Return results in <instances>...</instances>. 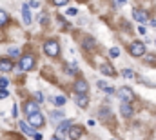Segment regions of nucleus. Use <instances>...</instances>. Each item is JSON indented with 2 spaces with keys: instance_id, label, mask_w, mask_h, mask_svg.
<instances>
[{
  "instance_id": "obj_32",
  "label": "nucleus",
  "mask_w": 156,
  "mask_h": 140,
  "mask_svg": "<svg viewBox=\"0 0 156 140\" xmlns=\"http://www.w3.org/2000/svg\"><path fill=\"white\" fill-rule=\"evenodd\" d=\"M145 33H147V31H145V28H144V26H140V28H138V35H145Z\"/></svg>"
},
{
  "instance_id": "obj_27",
  "label": "nucleus",
  "mask_w": 156,
  "mask_h": 140,
  "mask_svg": "<svg viewBox=\"0 0 156 140\" xmlns=\"http://www.w3.org/2000/svg\"><path fill=\"white\" fill-rule=\"evenodd\" d=\"M40 24H45V22H47V15H45V13H40Z\"/></svg>"
},
{
  "instance_id": "obj_29",
  "label": "nucleus",
  "mask_w": 156,
  "mask_h": 140,
  "mask_svg": "<svg viewBox=\"0 0 156 140\" xmlns=\"http://www.w3.org/2000/svg\"><path fill=\"white\" fill-rule=\"evenodd\" d=\"M7 84H9L7 78H0V87H7Z\"/></svg>"
},
{
  "instance_id": "obj_35",
  "label": "nucleus",
  "mask_w": 156,
  "mask_h": 140,
  "mask_svg": "<svg viewBox=\"0 0 156 140\" xmlns=\"http://www.w3.org/2000/svg\"><path fill=\"white\" fill-rule=\"evenodd\" d=\"M18 115V109H16V105H13V116H16Z\"/></svg>"
},
{
  "instance_id": "obj_30",
  "label": "nucleus",
  "mask_w": 156,
  "mask_h": 140,
  "mask_svg": "<svg viewBox=\"0 0 156 140\" xmlns=\"http://www.w3.org/2000/svg\"><path fill=\"white\" fill-rule=\"evenodd\" d=\"M27 6H29V7H33V9H37V7H38L40 4H38V2H37V0H31V2L27 4Z\"/></svg>"
},
{
  "instance_id": "obj_37",
  "label": "nucleus",
  "mask_w": 156,
  "mask_h": 140,
  "mask_svg": "<svg viewBox=\"0 0 156 140\" xmlns=\"http://www.w3.org/2000/svg\"><path fill=\"white\" fill-rule=\"evenodd\" d=\"M51 140H60V138H58V137H53V138H51Z\"/></svg>"
},
{
  "instance_id": "obj_10",
  "label": "nucleus",
  "mask_w": 156,
  "mask_h": 140,
  "mask_svg": "<svg viewBox=\"0 0 156 140\" xmlns=\"http://www.w3.org/2000/svg\"><path fill=\"white\" fill-rule=\"evenodd\" d=\"M120 113H122V116H123V118L133 116V107L129 105V102H122V105H120Z\"/></svg>"
},
{
  "instance_id": "obj_20",
  "label": "nucleus",
  "mask_w": 156,
  "mask_h": 140,
  "mask_svg": "<svg viewBox=\"0 0 156 140\" xmlns=\"http://www.w3.org/2000/svg\"><path fill=\"white\" fill-rule=\"evenodd\" d=\"M7 20H9V15H7L5 11H2V9H0V26H4Z\"/></svg>"
},
{
  "instance_id": "obj_31",
  "label": "nucleus",
  "mask_w": 156,
  "mask_h": 140,
  "mask_svg": "<svg viewBox=\"0 0 156 140\" xmlns=\"http://www.w3.org/2000/svg\"><path fill=\"white\" fill-rule=\"evenodd\" d=\"M96 86H98V87H100V89H104V87H105V86H107V84H105V82H104V80H98V82H96Z\"/></svg>"
},
{
  "instance_id": "obj_4",
  "label": "nucleus",
  "mask_w": 156,
  "mask_h": 140,
  "mask_svg": "<svg viewBox=\"0 0 156 140\" xmlns=\"http://www.w3.org/2000/svg\"><path fill=\"white\" fill-rule=\"evenodd\" d=\"M129 53H131L133 57H144V55H145V46H144L142 42H133L131 47H129Z\"/></svg>"
},
{
  "instance_id": "obj_11",
  "label": "nucleus",
  "mask_w": 156,
  "mask_h": 140,
  "mask_svg": "<svg viewBox=\"0 0 156 140\" xmlns=\"http://www.w3.org/2000/svg\"><path fill=\"white\" fill-rule=\"evenodd\" d=\"M22 20H24L26 26L31 24V11H29V6H27V4L22 6Z\"/></svg>"
},
{
  "instance_id": "obj_28",
  "label": "nucleus",
  "mask_w": 156,
  "mask_h": 140,
  "mask_svg": "<svg viewBox=\"0 0 156 140\" xmlns=\"http://www.w3.org/2000/svg\"><path fill=\"white\" fill-rule=\"evenodd\" d=\"M104 91H105L107 95H113V93H115V87H109V86H105V87H104Z\"/></svg>"
},
{
  "instance_id": "obj_17",
  "label": "nucleus",
  "mask_w": 156,
  "mask_h": 140,
  "mask_svg": "<svg viewBox=\"0 0 156 140\" xmlns=\"http://www.w3.org/2000/svg\"><path fill=\"white\" fill-rule=\"evenodd\" d=\"M76 104L78 107H87V104H89L87 95H76Z\"/></svg>"
},
{
  "instance_id": "obj_5",
  "label": "nucleus",
  "mask_w": 156,
  "mask_h": 140,
  "mask_svg": "<svg viewBox=\"0 0 156 140\" xmlns=\"http://www.w3.org/2000/svg\"><path fill=\"white\" fill-rule=\"evenodd\" d=\"M118 97L122 98V102H131L134 95H133V89H131V87H120Z\"/></svg>"
},
{
  "instance_id": "obj_23",
  "label": "nucleus",
  "mask_w": 156,
  "mask_h": 140,
  "mask_svg": "<svg viewBox=\"0 0 156 140\" xmlns=\"http://www.w3.org/2000/svg\"><path fill=\"white\" fill-rule=\"evenodd\" d=\"M109 55H111L113 58H116V57H120V49H118V47H113V49L109 51Z\"/></svg>"
},
{
  "instance_id": "obj_22",
  "label": "nucleus",
  "mask_w": 156,
  "mask_h": 140,
  "mask_svg": "<svg viewBox=\"0 0 156 140\" xmlns=\"http://www.w3.org/2000/svg\"><path fill=\"white\" fill-rule=\"evenodd\" d=\"M53 102H55L56 105H64V104H66V97H55V98H53Z\"/></svg>"
},
{
  "instance_id": "obj_6",
  "label": "nucleus",
  "mask_w": 156,
  "mask_h": 140,
  "mask_svg": "<svg viewBox=\"0 0 156 140\" xmlns=\"http://www.w3.org/2000/svg\"><path fill=\"white\" fill-rule=\"evenodd\" d=\"M87 89H89V84H87L83 78H78L76 82H75V91H76V95H85Z\"/></svg>"
},
{
  "instance_id": "obj_9",
  "label": "nucleus",
  "mask_w": 156,
  "mask_h": 140,
  "mask_svg": "<svg viewBox=\"0 0 156 140\" xmlns=\"http://www.w3.org/2000/svg\"><path fill=\"white\" fill-rule=\"evenodd\" d=\"M37 111H40L38 102H26V105H24V113H26V115H33V113H37Z\"/></svg>"
},
{
  "instance_id": "obj_15",
  "label": "nucleus",
  "mask_w": 156,
  "mask_h": 140,
  "mask_svg": "<svg viewBox=\"0 0 156 140\" xmlns=\"http://www.w3.org/2000/svg\"><path fill=\"white\" fill-rule=\"evenodd\" d=\"M71 126H73V124H71V120H62V122H60V126H58V129H56V131H58V133H60V135H62V133H67V131H69V127H71Z\"/></svg>"
},
{
  "instance_id": "obj_3",
  "label": "nucleus",
  "mask_w": 156,
  "mask_h": 140,
  "mask_svg": "<svg viewBox=\"0 0 156 140\" xmlns=\"http://www.w3.org/2000/svg\"><path fill=\"white\" fill-rule=\"evenodd\" d=\"M27 122L31 127H40V126H44V115L40 111L33 113V115H27Z\"/></svg>"
},
{
  "instance_id": "obj_19",
  "label": "nucleus",
  "mask_w": 156,
  "mask_h": 140,
  "mask_svg": "<svg viewBox=\"0 0 156 140\" xmlns=\"http://www.w3.org/2000/svg\"><path fill=\"white\" fill-rule=\"evenodd\" d=\"M7 55L9 57H20V47H9L7 49Z\"/></svg>"
},
{
  "instance_id": "obj_8",
  "label": "nucleus",
  "mask_w": 156,
  "mask_h": 140,
  "mask_svg": "<svg viewBox=\"0 0 156 140\" xmlns=\"http://www.w3.org/2000/svg\"><path fill=\"white\" fill-rule=\"evenodd\" d=\"M100 71H102L104 75H107V76H116V71H115V68H113L109 62H102V64H100Z\"/></svg>"
},
{
  "instance_id": "obj_13",
  "label": "nucleus",
  "mask_w": 156,
  "mask_h": 140,
  "mask_svg": "<svg viewBox=\"0 0 156 140\" xmlns=\"http://www.w3.org/2000/svg\"><path fill=\"white\" fill-rule=\"evenodd\" d=\"M18 126H20V129H22L26 135H29V137H33V135L37 133V131H35V127H31V126H29V124H26L24 120H20V122H18Z\"/></svg>"
},
{
  "instance_id": "obj_25",
  "label": "nucleus",
  "mask_w": 156,
  "mask_h": 140,
  "mask_svg": "<svg viewBox=\"0 0 156 140\" xmlns=\"http://www.w3.org/2000/svg\"><path fill=\"white\" fill-rule=\"evenodd\" d=\"M53 4H55V6H58V7H62V6L69 4V0H53Z\"/></svg>"
},
{
  "instance_id": "obj_36",
  "label": "nucleus",
  "mask_w": 156,
  "mask_h": 140,
  "mask_svg": "<svg viewBox=\"0 0 156 140\" xmlns=\"http://www.w3.org/2000/svg\"><path fill=\"white\" fill-rule=\"evenodd\" d=\"M118 2H120V4H127V0H118Z\"/></svg>"
},
{
  "instance_id": "obj_2",
  "label": "nucleus",
  "mask_w": 156,
  "mask_h": 140,
  "mask_svg": "<svg viewBox=\"0 0 156 140\" xmlns=\"http://www.w3.org/2000/svg\"><path fill=\"white\" fill-rule=\"evenodd\" d=\"M44 51H45V55H49V57H58L60 46H58L56 40H47V42L44 44Z\"/></svg>"
},
{
  "instance_id": "obj_24",
  "label": "nucleus",
  "mask_w": 156,
  "mask_h": 140,
  "mask_svg": "<svg viewBox=\"0 0 156 140\" xmlns=\"http://www.w3.org/2000/svg\"><path fill=\"white\" fill-rule=\"evenodd\" d=\"M7 97H9V91H7L5 87H2V89H0V100H2V98H7Z\"/></svg>"
},
{
  "instance_id": "obj_16",
  "label": "nucleus",
  "mask_w": 156,
  "mask_h": 140,
  "mask_svg": "<svg viewBox=\"0 0 156 140\" xmlns=\"http://www.w3.org/2000/svg\"><path fill=\"white\" fill-rule=\"evenodd\" d=\"M49 116H51V120H53L55 124H58V122L64 120V113H62V111H51Z\"/></svg>"
},
{
  "instance_id": "obj_14",
  "label": "nucleus",
  "mask_w": 156,
  "mask_h": 140,
  "mask_svg": "<svg viewBox=\"0 0 156 140\" xmlns=\"http://www.w3.org/2000/svg\"><path fill=\"white\" fill-rule=\"evenodd\" d=\"M13 69V62L9 60V58H2L0 60V71H4V73H7V71Z\"/></svg>"
},
{
  "instance_id": "obj_7",
  "label": "nucleus",
  "mask_w": 156,
  "mask_h": 140,
  "mask_svg": "<svg viewBox=\"0 0 156 140\" xmlns=\"http://www.w3.org/2000/svg\"><path fill=\"white\" fill-rule=\"evenodd\" d=\"M67 135H69L71 140H78L82 135H83V127H82V126H71L69 131H67Z\"/></svg>"
},
{
  "instance_id": "obj_33",
  "label": "nucleus",
  "mask_w": 156,
  "mask_h": 140,
  "mask_svg": "<svg viewBox=\"0 0 156 140\" xmlns=\"http://www.w3.org/2000/svg\"><path fill=\"white\" fill-rule=\"evenodd\" d=\"M33 138H35V140H42V138H44V137H42L40 133H35V135H33Z\"/></svg>"
},
{
  "instance_id": "obj_12",
  "label": "nucleus",
  "mask_w": 156,
  "mask_h": 140,
  "mask_svg": "<svg viewBox=\"0 0 156 140\" xmlns=\"http://www.w3.org/2000/svg\"><path fill=\"white\" fill-rule=\"evenodd\" d=\"M133 18L136 22H147V13L142 9H133Z\"/></svg>"
},
{
  "instance_id": "obj_18",
  "label": "nucleus",
  "mask_w": 156,
  "mask_h": 140,
  "mask_svg": "<svg viewBox=\"0 0 156 140\" xmlns=\"http://www.w3.org/2000/svg\"><path fill=\"white\" fill-rule=\"evenodd\" d=\"M83 47H85V49H94V47H96V42H94L93 38H85V40H83Z\"/></svg>"
},
{
  "instance_id": "obj_26",
  "label": "nucleus",
  "mask_w": 156,
  "mask_h": 140,
  "mask_svg": "<svg viewBox=\"0 0 156 140\" xmlns=\"http://www.w3.org/2000/svg\"><path fill=\"white\" fill-rule=\"evenodd\" d=\"M76 13H78V11H76V9H75V7H69V9L66 11V15H67V17H75Z\"/></svg>"
},
{
  "instance_id": "obj_1",
  "label": "nucleus",
  "mask_w": 156,
  "mask_h": 140,
  "mask_svg": "<svg viewBox=\"0 0 156 140\" xmlns=\"http://www.w3.org/2000/svg\"><path fill=\"white\" fill-rule=\"evenodd\" d=\"M35 68V57L33 55H24L18 62V69L20 71H31Z\"/></svg>"
},
{
  "instance_id": "obj_34",
  "label": "nucleus",
  "mask_w": 156,
  "mask_h": 140,
  "mask_svg": "<svg viewBox=\"0 0 156 140\" xmlns=\"http://www.w3.org/2000/svg\"><path fill=\"white\" fill-rule=\"evenodd\" d=\"M37 98H38V102H42V100H44V95H42V93H37Z\"/></svg>"
},
{
  "instance_id": "obj_21",
  "label": "nucleus",
  "mask_w": 156,
  "mask_h": 140,
  "mask_svg": "<svg viewBox=\"0 0 156 140\" xmlns=\"http://www.w3.org/2000/svg\"><path fill=\"white\" fill-rule=\"evenodd\" d=\"M122 76H123V78H133V76H134V71L133 69H123L122 71Z\"/></svg>"
}]
</instances>
